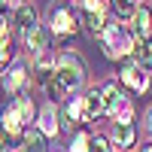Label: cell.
I'll list each match as a JSON object with an SVG mask.
<instances>
[{
  "label": "cell",
  "instance_id": "1",
  "mask_svg": "<svg viewBox=\"0 0 152 152\" xmlns=\"http://www.w3.org/2000/svg\"><path fill=\"white\" fill-rule=\"evenodd\" d=\"M55 76L61 79V85H64L67 94H70V91H79V88H82L85 70H82V64H79V58H73V55H61L58 67H55Z\"/></svg>",
  "mask_w": 152,
  "mask_h": 152
},
{
  "label": "cell",
  "instance_id": "2",
  "mask_svg": "<svg viewBox=\"0 0 152 152\" xmlns=\"http://www.w3.org/2000/svg\"><path fill=\"white\" fill-rule=\"evenodd\" d=\"M104 46H107V55L110 58H122V55H128L134 43H131V37L125 34L119 24H107V31H104Z\"/></svg>",
  "mask_w": 152,
  "mask_h": 152
},
{
  "label": "cell",
  "instance_id": "3",
  "mask_svg": "<svg viewBox=\"0 0 152 152\" xmlns=\"http://www.w3.org/2000/svg\"><path fill=\"white\" fill-rule=\"evenodd\" d=\"M122 82L131 85L134 91H146L149 88V73H146V67L137 64V61H131V64L122 67Z\"/></svg>",
  "mask_w": 152,
  "mask_h": 152
},
{
  "label": "cell",
  "instance_id": "4",
  "mask_svg": "<svg viewBox=\"0 0 152 152\" xmlns=\"http://www.w3.org/2000/svg\"><path fill=\"white\" fill-rule=\"evenodd\" d=\"M82 113H85V122H91V119H97L100 113H104V100H100V91H97V88L82 97Z\"/></svg>",
  "mask_w": 152,
  "mask_h": 152
},
{
  "label": "cell",
  "instance_id": "5",
  "mask_svg": "<svg viewBox=\"0 0 152 152\" xmlns=\"http://www.w3.org/2000/svg\"><path fill=\"white\" fill-rule=\"evenodd\" d=\"M134 34H137V40H149L152 37V12L149 9L134 12Z\"/></svg>",
  "mask_w": 152,
  "mask_h": 152
},
{
  "label": "cell",
  "instance_id": "6",
  "mask_svg": "<svg viewBox=\"0 0 152 152\" xmlns=\"http://www.w3.org/2000/svg\"><path fill=\"white\" fill-rule=\"evenodd\" d=\"M100 100H104V113H116L122 104V94H119V85L116 82H107L100 88Z\"/></svg>",
  "mask_w": 152,
  "mask_h": 152
},
{
  "label": "cell",
  "instance_id": "7",
  "mask_svg": "<svg viewBox=\"0 0 152 152\" xmlns=\"http://www.w3.org/2000/svg\"><path fill=\"white\" fill-rule=\"evenodd\" d=\"M113 140H116L122 149H125V146H134V140H137L134 125H131V122H116V128H113Z\"/></svg>",
  "mask_w": 152,
  "mask_h": 152
},
{
  "label": "cell",
  "instance_id": "8",
  "mask_svg": "<svg viewBox=\"0 0 152 152\" xmlns=\"http://www.w3.org/2000/svg\"><path fill=\"white\" fill-rule=\"evenodd\" d=\"M3 131H6V137H12V140L24 137V131H21V116L15 113V107H9V110L3 113Z\"/></svg>",
  "mask_w": 152,
  "mask_h": 152
},
{
  "label": "cell",
  "instance_id": "9",
  "mask_svg": "<svg viewBox=\"0 0 152 152\" xmlns=\"http://www.w3.org/2000/svg\"><path fill=\"white\" fill-rule=\"evenodd\" d=\"M15 24L21 28V34L34 31L37 28V12H34V6H18L15 9Z\"/></svg>",
  "mask_w": 152,
  "mask_h": 152
},
{
  "label": "cell",
  "instance_id": "10",
  "mask_svg": "<svg viewBox=\"0 0 152 152\" xmlns=\"http://www.w3.org/2000/svg\"><path fill=\"white\" fill-rule=\"evenodd\" d=\"M40 134H49V137H55L58 134V113L52 107H46L40 113Z\"/></svg>",
  "mask_w": 152,
  "mask_h": 152
},
{
  "label": "cell",
  "instance_id": "11",
  "mask_svg": "<svg viewBox=\"0 0 152 152\" xmlns=\"http://www.w3.org/2000/svg\"><path fill=\"white\" fill-rule=\"evenodd\" d=\"M131 52H134V58H137L140 67H152V40H137Z\"/></svg>",
  "mask_w": 152,
  "mask_h": 152
},
{
  "label": "cell",
  "instance_id": "12",
  "mask_svg": "<svg viewBox=\"0 0 152 152\" xmlns=\"http://www.w3.org/2000/svg\"><path fill=\"white\" fill-rule=\"evenodd\" d=\"M64 119H67V125H70V128H73L76 122H85V113H82V97L70 100V104L64 107Z\"/></svg>",
  "mask_w": 152,
  "mask_h": 152
},
{
  "label": "cell",
  "instance_id": "13",
  "mask_svg": "<svg viewBox=\"0 0 152 152\" xmlns=\"http://www.w3.org/2000/svg\"><path fill=\"white\" fill-rule=\"evenodd\" d=\"M21 152H46V146H43V134L40 131H28L21 137Z\"/></svg>",
  "mask_w": 152,
  "mask_h": 152
},
{
  "label": "cell",
  "instance_id": "14",
  "mask_svg": "<svg viewBox=\"0 0 152 152\" xmlns=\"http://www.w3.org/2000/svg\"><path fill=\"white\" fill-rule=\"evenodd\" d=\"M24 82H28V73H24V67H15V70H12L6 79H3V88H6V91H18Z\"/></svg>",
  "mask_w": 152,
  "mask_h": 152
},
{
  "label": "cell",
  "instance_id": "15",
  "mask_svg": "<svg viewBox=\"0 0 152 152\" xmlns=\"http://www.w3.org/2000/svg\"><path fill=\"white\" fill-rule=\"evenodd\" d=\"M46 43H49V34H46L43 28L28 31V46L34 49V52H46Z\"/></svg>",
  "mask_w": 152,
  "mask_h": 152
},
{
  "label": "cell",
  "instance_id": "16",
  "mask_svg": "<svg viewBox=\"0 0 152 152\" xmlns=\"http://www.w3.org/2000/svg\"><path fill=\"white\" fill-rule=\"evenodd\" d=\"M85 24H88V31H91L94 37H104V31H107L104 12H85Z\"/></svg>",
  "mask_w": 152,
  "mask_h": 152
},
{
  "label": "cell",
  "instance_id": "17",
  "mask_svg": "<svg viewBox=\"0 0 152 152\" xmlns=\"http://www.w3.org/2000/svg\"><path fill=\"white\" fill-rule=\"evenodd\" d=\"M52 28H55V34H70V31H73V15H70L67 9H58Z\"/></svg>",
  "mask_w": 152,
  "mask_h": 152
},
{
  "label": "cell",
  "instance_id": "18",
  "mask_svg": "<svg viewBox=\"0 0 152 152\" xmlns=\"http://www.w3.org/2000/svg\"><path fill=\"white\" fill-rule=\"evenodd\" d=\"M46 91H49V97H52V100H58V97H64V94H67V88L61 85V79L55 76V70L46 76Z\"/></svg>",
  "mask_w": 152,
  "mask_h": 152
},
{
  "label": "cell",
  "instance_id": "19",
  "mask_svg": "<svg viewBox=\"0 0 152 152\" xmlns=\"http://www.w3.org/2000/svg\"><path fill=\"white\" fill-rule=\"evenodd\" d=\"M113 9H116V15H119L122 21H128V18H134V12H137V6H134V0H113Z\"/></svg>",
  "mask_w": 152,
  "mask_h": 152
},
{
  "label": "cell",
  "instance_id": "20",
  "mask_svg": "<svg viewBox=\"0 0 152 152\" xmlns=\"http://www.w3.org/2000/svg\"><path fill=\"white\" fill-rule=\"evenodd\" d=\"M88 143H91V134L88 131H79L70 143V152H88Z\"/></svg>",
  "mask_w": 152,
  "mask_h": 152
},
{
  "label": "cell",
  "instance_id": "21",
  "mask_svg": "<svg viewBox=\"0 0 152 152\" xmlns=\"http://www.w3.org/2000/svg\"><path fill=\"white\" fill-rule=\"evenodd\" d=\"M15 113L21 116V122H31V116H34L31 100H28V97H18V100H15Z\"/></svg>",
  "mask_w": 152,
  "mask_h": 152
},
{
  "label": "cell",
  "instance_id": "22",
  "mask_svg": "<svg viewBox=\"0 0 152 152\" xmlns=\"http://www.w3.org/2000/svg\"><path fill=\"white\" fill-rule=\"evenodd\" d=\"M88 152H110V143L104 137H91V143H88Z\"/></svg>",
  "mask_w": 152,
  "mask_h": 152
},
{
  "label": "cell",
  "instance_id": "23",
  "mask_svg": "<svg viewBox=\"0 0 152 152\" xmlns=\"http://www.w3.org/2000/svg\"><path fill=\"white\" fill-rule=\"evenodd\" d=\"M6 61H9V37L0 34V67H3Z\"/></svg>",
  "mask_w": 152,
  "mask_h": 152
},
{
  "label": "cell",
  "instance_id": "24",
  "mask_svg": "<svg viewBox=\"0 0 152 152\" xmlns=\"http://www.w3.org/2000/svg\"><path fill=\"white\" fill-rule=\"evenodd\" d=\"M131 104H119V110H116V122H131Z\"/></svg>",
  "mask_w": 152,
  "mask_h": 152
},
{
  "label": "cell",
  "instance_id": "25",
  "mask_svg": "<svg viewBox=\"0 0 152 152\" xmlns=\"http://www.w3.org/2000/svg\"><path fill=\"white\" fill-rule=\"evenodd\" d=\"M85 12H104V0H82Z\"/></svg>",
  "mask_w": 152,
  "mask_h": 152
},
{
  "label": "cell",
  "instance_id": "26",
  "mask_svg": "<svg viewBox=\"0 0 152 152\" xmlns=\"http://www.w3.org/2000/svg\"><path fill=\"white\" fill-rule=\"evenodd\" d=\"M37 55H40V58H37V67H40V70H46V73H52V70H49V67H52V58H49V55H43V52H37Z\"/></svg>",
  "mask_w": 152,
  "mask_h": 152
},
{
  "label": "cell",
  "instance_id": "27",
  "mask_svg": "<svg viewBox=\"0 0 152 152\" xmlns=\"http://www.w3.org/2000/svg\"><path fill=\"white\" fill-rule=\"evenodd\" d=\"M146 125H149V134H152V110H149V116H146Z\"/></svg>",
  "mask_w": 152,
  "mask_h": 152
},
{
  "label": "cell",
  "instance_id": "28",
  "mask_svg": "<svg viewBox=\"0 0 152 152\" xmlns=\"http://www.w3.org/2000/svg\"><path fill=\"white\" fill-rule=\"evenodd\" d=\"M3 146H6V137H3V134H0V152H6Z\"/></svg>",
  "mask_w": 152,
  "mask_h": 152
},
{
  "label": "cell",
  "instance_id": "29",
  "mask_svg": "<svg viewBox=\"0 0 152 152\" xmlns=\"http://www.w3.org/2000/svg\"><path fill=\"white\" fill-rule=\"evenodd\" d=\"M143 152H152V143H149V146H146V149H143Z\"/></svg>",
  "mask_w": 152,
  "mask_h": 152
},
{
  "label": "cell",
  "instance_id": "30",
  "mask_svg": "<svg viewBox=\"0 0 152 152\" xmlns=\"http://www.w3.org/2000/svg\"><path fill=\"white\" fill-rule=\"evenodd\" d=\"M3 6H6V0H0V9H3Z\"/></svg>",
  "mask_w": 152,
  "mask_h": 152
}]
</instances>
